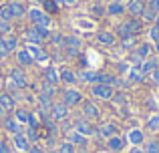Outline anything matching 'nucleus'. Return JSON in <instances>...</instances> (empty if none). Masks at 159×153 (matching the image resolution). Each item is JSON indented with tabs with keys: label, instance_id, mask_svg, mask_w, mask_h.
I'll list each match as a JSON object with an SVG mask.
<instances>
[{
	"label": "nucleus",
	"instance_id": "79ce46f5",
	"mask_svg": "<svg viewBox=\"0 0 159 153\" xmlns=\"http://www.w3.org/2000/svg\"><path fill=\"white\" fill-rule=\"evenodd\" d=\"M48 38H51V43H52V44H62V40H65V36L57 34V32H51V34H48Z\"/></svg>",
	"mask_w": 159,
	"mask_h": 153
},
{
	"label": "nucleus",
	"instance_id": "0eeeda50",
	"mask_svg": "<svg viewBox=\"0 0 159 153\" xmlns=\"http://www.w3.org/2000/svg\"><path fill=\"white\" fill-rule=\"evenodd\" d=\"M75 131H79L81 135H85V137H91V135H95V129L93 125L89 123V119H75Z\"/></svg>",
	"mask_w": 159,
	"mask_h": 153
},
{
	"label": "nucleus",
	"instance_id": "09e8293b",
	"mask_svg": "<svg viewBox=\"0 0 159 153\" xmlns=\"http://www.w3.org/2000/svg\"><path fill=\"white\" fill-rule=\"evenodd\" d=\"M113 101H117L119 105H125V95H113Z\"/></svg>",
	"mask_w": 159,
	"mask_h": 153
},
{
	"label": "nucleus",
	"instance_id": "39448f33",
	"mask_svg": "<svg viewBox=\"0 0 159 153\" xmlns=\"http://www.w3.org/2000/svg\"><path fill=\"white\" fill-rule=\"evenodd\" d=\"M51 117H52V121H65V119L69 117V107H66L62 101L61 103H52Z\"/></svg>",
	"mask_w": 159,
	"mask_h": 153
},
{
	"label": "nucleus",
	"instance_id": "c03bdc74",
	"mask_svg": "<svg viewBox=\"0 0 159 153\" xmlns=\"http://www.w3.org/2000/svg\"><path fill=\"white\" fill-rule=\"evenodd\" d=\"M149 77H151V81H153V83H155V85L159 87V67H157V69H153Z\"/></svg>",
	"mask_w": 159,
	"mask_h": 153
},
{
	"label": "nucleus",
	"instance_id": "603ef678",
	"mask_svg": "<svg viewBox=\"0 0 159 153\" xmlns=\"http://www.w3.org/2000/svg\"><path fill=\"white\" fill-rule=\"evenodd\" d=\"M62 4H65V6H75V4H77V0H61Z\"/></svg>",
	"mask_w": 159,
	"mask_h": 153
},
{
	"label": "nucleus",
	"instance_id": "4be33fe9",
	"mask_svg": "<svg viewBox=\"0 0 159 153\" xmlns=\"http://www.w3.org/2000/svg\"><path fill=\"white\" fill-rule=\"evenodd\" d=\"M115 36L117 38H127V36H135L131 32V28H129V24H127V20H125V22H121V24H117V28H115Z\"/></svg>",
	"mask_w": 159,
	"mask_h": 153
},
{
	"label": "nucleus",
	"instance_id": "a878e982",
	"mask_svg": "<svg viewBox=\"0 0 159 153\" xmlns=\"http://www.w3.org/2000/svg\"><path fill=\"white\" fill-rule=\"evenodd\" d=\"M16 59H18V63L22 65V67H28V65L34 63V59L30 56V52H28L26 48H24V51H18V52H16Z\"/></svg>",
	"mask_w": 159,
	"mask_h": 153
},
{
	"label": "nucleus",
	"instance_id": "2eb2a0df",
	"mask_svg": "<svg viewBox=\"0 0 159 153\" xmlns=\"http://www.w3.org/2000/svg\"><path fill=\"white\" fill-rule=\"evenodd\" d=\"M10 81L14 83V87H18V89H24V87H26V77H24V73L20 71V69H12L10 71Z\"/></svg>",
	"mask_w": 159,
	"mask_h": 153
},
{
	"label": "nucleus",
	"instance_id": "ea45409f",
	"mask_svg": "<svg viewBox=\"0 0 159 153\" xmlns=\"http://www.w3.org/2000/svg\"><path fill=\"white\" fill-rule=\"evenodd\" d=\"M0 18H2V20H14V18H12V14H10L8 4H6V6H0Z\"/></svg>",
	"mask_w": 159,
	"mask_h": 153
},
{
	"label": "nucleus",
	"instance_id": "6e6552de",
	"mask_svg": "<svg viewBox=\"0 0 159 153\" xmlns=\"http://www.w3.org/2000/svg\"><path fill=\"white\" fill-rule=\"evenodd\" d=\"M83 117L85 119H99V107L93 101H83Z\"/></svg>",
	"mask_w": 159,
	"mask_h": 153
},
{
	"label": "nucleus",
	"instance_id": "58836bf2",
	"mask_svg": "<svg viewBox=\"0 0 159 153\" xmlns=\"http://www.w3.org/2000/svg\"><path fill=\"white\" fill-rule=\"evenodd\" d=\"M121 44H123L125 48H135L137 47V36H127V38L121 40Z\"/></svg>",
	"mask_w": 159,
	"mask_h": 153
},
{
	"label": "nucleus",
	"instance_id": "bb28decb",
	"mask_svg": "<svg viewBox=\"0 0 159 153\" xmlns=\"http://www.w3.org/2000/svg\"><path fill=\"white\" fill-rule=\"evenodd\" d=\"M143 73H141V69L139 67H131L129 69V73H127V79H129V83H141L143 81Z\"/></svg>",
	"mask_w": 159,
	"mask_h": 153
},
{
	"label": "nucleus",
	"instance_id": "9b49d317",
	"mask_svg": "<svg viewBox=\"0 0 159 153\" xmlns=\"http://www.w3.org/2000/svg\"><path fill=\"white\" fill-rule=\"evenodd\" d=\"M127 139H129V143H131L133 147H139V145H143V143H145V135H143V131H141V129H131L127 133Z\"/></svg>",
	"mask_w": 159,
	"mask_h": 153
},
{
	"label": "nucleus",
	"instance_id": "4468645a",
	"mask_svg": "<svg viewBox=\"0 0 159 153\" xmlns=\"http://www.w3.org/2000/svg\"><path fill=\"white\" fill-rule=\"evenodd\" d=\"M97 77H99V73H97V71H89V69L77 73V81H81V83H91V85H95V83H97Z\"/></svg>",
	"mask_w": 159,
	"mask_h": 153
},
{
	"label": "nucleus",
	"instance_id": "a18cd8bd",
	"mask_svg": "<svg viewBox=\"0 0 159 153\" xmlns=\"http://www.w3.org/2000/svg\"><path fill=\"white\" fill-rule=\"evenodd\" d=\"M147 8H151V10H155V12H159V0H149Z\"/></svg>",
	"mask_w": 159,
	"mask_h": 153
},
{
	"label": "nucleus",
	"instance_id": "de8ad7c7",
	"mask_svg": "<svg viewBox=\"0 0 159 153\" xmlns=\"http://www.w3.org/2000/svg\"><path fill=\"white\" fill-rule=\"evenodd\" d=\"M0 153H10V147L6 141H0Z\"/></svg>",
	"mask_w": 159,
	"mask_h": 153
},
{
	"label": "nucleus",
	"instance_id": "bf43d9fd",
	"mask_svg": "<svg viewBox=\"0 0 159 153\" xmlns=\"http://www.w3.org/2000/svg\"><path fill=\"white\" fill-rule=\"evenodd\" d=\"M16 153H24V151H16Z\"/></svg>",
	"mask_w": 159,
	"mask_h": 153
},
{
	"label": "nucleus",
	"instance_id": "393cba45",
	"mask_svg": "<svg viewBox=\"0 0 159 153\" xmlns=\"http://www.w3.org/2000/svg\"><path fill=\"white\" fill-rule=\"evenodd\" d=\"M139 69H141V73H143V75H151L153 69H157V59H153V56L145 59V61H143V65H141Z\"/></svg>",
	"mask_w": 159,
	"mask_h": 153
},
{
	"label": "nucleus",
	"instance_id": "aec40b11",
	"mask_svg": "<svg viewBox=\"0 0 159 153\" xmlns=\"http://www.w3.org/2000/svg\"><path fill=\"white\" fill-rule=\"evenodd\" d=\"M0 109L6 113V111H14V97L8 93H2L0 95Z\"/></svg>",
	"mask_w": 159,
	"mask_h": 153
},
{
	"label": "nucleus",
	"instance_id": "7c9ffc66",
	"mask_svg": "<svg viewBox=\"0 0 159 153\" xmlns=\"http://www.w3.org/2000/svg\"><path fill=\"white\" fill-rule=\"evenodd\" d=\"M28 115H30V113H28L26 109H14V119L18 123H26L28 121Z\"/></svg>",
	"mask_w": 159,
	"mask_h": 153
},
{
	"label": "nucleus",
	"instance_id": "a19ab883",
	"mask_svg": "<svg viewBox=\"0 0 159 153\" xmlns=\"http://www.w3.org/2000/svg\"><path fill=\"white\" fill-rule=\"evenodd\" d=\"M8 55H10V51L6 47V40H4V36H0V56H8Z\"/></svg>",
	"mask_w": 159,
	"mask_h": 153
},
{
	"label": "nucleus",
	"instance_id": "f8f14e48",
	"mask_svg": "<svg viewBox=\"0 0 159 153\" xmlns=\"http://www.w3.org/2000/svg\"><path fill=\"white\" fill-rule=\"evenodd\" d=\"M97 40L101 44H105V47H113L115 40H117V36H115V32H111V30H99L97 32Z\"/></svg>",
	"mask_w": 159,
	"mask_h": 153
},
{
	"label": "nucleus",
	"instance_id": "423d86ee",
	"mask_svg": "<svg viewBox=\"0 0 159 153\" xmlns=\"http://www.w3.org/2000/svg\"><path fill=\"white\" fill-rule=\"evenodd\" d=\"M145 6H147V4H145L143 0H129V2L125 4L127 12H129L131 16H135V18H141V14H143Z\"/></svg>",
	"mask_w": 159,
	"mask_h": 153
},
{
	"label": "nucleus",
	"instance_id": "6ab92c4d",
	"mask_svg": "<svg viewBox=\"0 0 159 153\" xmlns=\"http://www.w3.org/2000/svg\"><path fill=\"white\" fill-rule=\"evenodd\" d=\"M4 129H6L8 133H12V135L22 133V129H20V123L16 121L14 117H6V119H4Z\"/></svg>",
	"mask_w": 159,
	"mask_h": 153
},
{
	"label": "nucleus",
	"instance_id": "b1692460",
	"mask_svg": "<svg viewBox=\"0 0 159 153\" xmlns=\"http://www.w3.org/2000/svg\"><path fill=\"white\" fill-rule=\"evenodd\" d=\"M26 51L30 52V56H32L34 61H47V52H44L43 48L39 47V44H30V47H28Z\"/></svg>",
	"mask_w": 159,
	"mask_h": 153
},
{
	"label": "nucleus",
	"instance_id": "f03ea898",
	"mask_svg": "<svg viewBox=\"0 0 159 153\" xmlns=\"http://www.w3.org/2000/svg\"><path fill=\"white\" fill-rule=\"evenodd\" d=\"M28 18L32 20V24L34 26H40V28H48L51 26V18L47 16V12L40 10V8H30V10H26Z\"/></svg>",
	"mask_w": 159,
	"mask_h": 153
},
{
	"label": "nucleus",
	"instance_id": "052dcab7",
	"mask_svg": "<svg viewBox=\"0 0 159 153\" xmlns=\"http://www.w3.org/2000/svg\"><path fill=\"white\" fill-rule=\"evenodd\" d=\"M157 97H159V93H157Z\"/></svg>",
	"mask_w": 159,
	"mask_h": 153
},
{
	"label": "nucleus",
	"instance_id": "49530a36",
	"mask_svg": "<svg viewBox=\"0 0 159 153\" xmlns=\"http://www.w3.org/2000/svg\"><path fill=\"white\" fill-rule=\"evenodd\" d=\"M129 69H131L129 63H119V73H129Z\"/></svg>",
	"mask_w": 159,
	"mask_h": 153
},
{
	"label": "nucleus",
	"instance_id": "ddd939ff",
	"mask_svg": "<svg viewBox=\"0 0 159 153\" xmlns=\"http://www.w3.org/2000/svg\"><path fill=\"white\" fill-rule=\"evenodd\" d=\"M66 141L73 143V145H79V147H85L87 145V137H85V135H81L79 131H75V129H70L69 133H66Z\"/></svg>",
	"mask_w": 159,
	"mask_h": 153
},
{
	"label": "nucleus",
	"instance_id": "3c124183",
	"mask_svg": "<svg viewBox=\"0 0 159 153\" xmlns=\"http://www.w3.org/2000/svg\"><path fill=\"white\" fill-rule=\"evenodd\" d=\"M127 153H145V151H143V147H131Z\"/></svg>",
	"mask_w": 159,
	"mask_h": 153
},
{
	"label": "nucleus",
	"instance_id": "5701e85b",
	"mask_svg": "<svg viewBox=\"0 0 159 153\" xmlns=\"http://www.w3.org/2000/svg\"><path fill=\"white\" fill-rule=\"evenodd\" d=\"M58 79H61L62 83H69V85H73V83H77V73L65 67V69H61V73H58Z\"/></svg>",
	"mask_w": 159,
	"mask_h": 153
},
{
	"label": "nucleus",
	"instance_id": "f257e3e1",
	"mask_svg": "<svg viewBox=\"0 0 159 153\" xmlns=\"http://www.w3.org/2000/svg\"><path fill=\"white\" fill-rule=\"evenodd\" d=\"M48 34H51L48 28H40V26H34V24H32L30 28L24 30V40H28L30 44H40L44 38H48Z\"/></svg>",
	"mask_w": 159,
	"mask_h": 153
},
{
	"label": "nucleus",
	"instance_id": "f704fd0d",
	"mask_svg": "<svg viewBox=\"0 0 159 153\" xmlns=\"http://www.w3.org/2000/svg\"><path fill=\"white\" fill-rule=\"evenodd\" d=\"M10 30H12V24H10V20H2L0 18V36H6V34H10Z\"/></svg>",
	"mask_w": 159,
	"mask_h": 153
},
{
	"label": "nucleus",
	"instance_id": "c756f323",
	"mask_svg": "<svg viewBox=\"0 0 159 153\" xmlns=\"http://www.w3.org/2000/svg\"><path fill=\"white\" fill-rule=\"evenodd\" d=\"M147 129L159 131V113H151V117L147 119Z\"/></svg>",
	"mask_w": 159,
	"mask_h": 153
},
{
	"label": "nucleus",
	"instance_id": "20e7f679",
	"mask_svg": "<svg viewBox=\"0 0 159 153\" xmlns=\"http://www.w3.org/2000/svg\"><path fill=\"white\" fill-rule=\"evenodd\" d=\"M113 95H115V91H113L111 85H103V83H95L93 85V97L109 101V99H113Z\"/></svg>",
	"mask_w": 159,
	"mask_h": 153
},
{
	"label": "nucleus",
	"instance_id": "f3484780",
	"mask_svg": "<svg viewBox=\"0 0 159 153\" xmlns=\"http://www.w3.org/2000/svg\"><path fill=\"white\" fill-rule=\"evenodd\" d=\"M14 145L18 151H24V153H28V149H30V141H28V137L24 133L14 135Z\"/></svg>",
	"mask_w": 159,
	"mask_h": 153
},
{
	"label": "nucleus",
	"instance_id": "a211bd4d",
	"mask_svg": "<svg viewBox=\"0 0 159 153\" xmlns=\"http://www.w3.org/2000/svg\"><path fill=\"white\" fill-rule=\"evenodd\" d=\"M117 125H113V123H103L101 127H99V137H105V139H109V137H113V135H117Z\"/></svg>",
	"mask_w": 159,
	"mask_h": 153
},
{
	"label": "nucleus",
	"instance_id": "864d4df0",
	"mask_svg": "<svg viewBox=\"0 0 159 153\" xmlns=\"http://www.w3.org/2000/svg\"><path fill=\"white\" fill-rule=\"evenodd\" d=\"M28 153H44V151L40 149V147H36V145H34V147H30V149H28Z\"/></svg>",
	"mask_w": 159,
	"mask_h": 153
},
{
	"label": "nucleus",
	"instance_id": "6e6d98bb",
	"mask_svg": "<svg viewBox=\"0 0 159 153\" xmlns=\"http://www.w3.org/2000/svg\"><path fill=\"white\" fill-rule=\"evenodd\" d=\"M153 47H155V52L159 55V40H157V43H153Z\"/></svg>",
	"mask_w": 159,
	"mask_h": 153
},
{
	"label": "nucleus",
	"instance_id": "4c0bfd02",
	"mask_svg": "<svg viewBox=\"0 0 159 153\" xmlns=\"http://www.w3.org/2000/svg\"><path fill=\"white\" fill-rule=\"evenodd\" d=\"M39 103H40V107H43V109H51V107H52L51 97H47V95H43V93L39 95Z\"/></svg>",
	"mask_w": 159,
	"mask_h": 153
},
{
	"label": "nucleus",
	"instance_id": "4d7b16f0",
	"mask_svg": "<svg viewBox=\"0 0 159 153\" xmlns=\"http://www.w3.org/2000/svg\"><path fill=\"white\" fill-rule=\"evenodd\" d=\"M153 24H157V26H159V12L155 14V22H153Z\"/></svg>",
	"mask_w": 159,
	"mask_h": 153
},
{
	"label": "nucleus",
	"instance_id": "5fc2aeb1",
	"mask_svg": "<svg viewBox=\"0 0 159 153\" xmlns=\"http://www.w3.org/2000/svg\"><path fill=\"white\" fill-rule=\"evenodd\" d=\"M77 153H89V149H87V147H81V149H79Z\"/></svg>",
	"mask_w": 159,
	"mask_h": 153
},
{
	"label": "nucleus",
	"instance_id": "cd10ccee",
	"mask_svg": "<svg viewBox=\"0 0 159 153\" xmlns=\"http://www.w3.org/2000/svg\"><path fill=\"white\" fill-rule=\"evenodd\" d=\"M44 81H47V83H51V85H57V83H61V79H58V73H57V69L48 67L47 71H44Z\"/></svg>",
	"mask_w": 159,
	"mask_h": 153
},
{
	"label": "nucleus",
	"instance_id": "72a5a7b5",
	"mask_svg": "<svg viewBox=\"0 0 159 153\" xmlns=\"http://www.w3.org/2000/svg\"><path fill=\"white\" fill-rule=\"evenodd\" d=\"M147 34H149V40H151V43H157L159 40V26L157 24H151L149 30H147Z\"/></svg>",
	"mask_w": 159,
	"mask_h": 153
},
{
	"label": "nucleus",
	"instance_id": "c9c22d12",
	"mask_svg": "<svg viewBox=\"0 0 159 153\" xmlns=\"http://www.w3.org/2000/svg\"><path fill=\"white\" fill-rule=\"evenodd\" d=\"M40 93H43V95H47V97H54V93H57V91H54V85H51V83H47V81H44L43 83V91H40Z\"/></svg>",
	"mask_w": 159,
	"mask_h": 153
},
{
	"label": "nucleus",
	"instance_id": "2f4dec72",
	"mask_svg": "<svg viewBox=\"0 0 159 153\" xmlns=\"http://www.w3.org/2000/svg\"><path fill=\"white\" fill-rule=\"evenodd\" d=\"M4 40H6L8 51L14 52V51H16V47H18V40H16V36H14V34H6V36H4Z\"/></svg>",
	"mask_w": 159,
	"mask_h": 153
},
{
	"label": "nucleus",
	"instance_id": "c85d7f7f",
	"mask_svg": "<svg viewBox=\"0 0 159 153\" xmlns=\"http://www.w3.org/2000/svg\"><path fill=\"white\" fill-rule=\"evenodd\" d=\"M143 151L145 153H159V141H157V139H149V141L145 143Z\"/></svg>",
	"mask_w": 159,
	"mask_h": 153
},
{
	"label": "nucleus",
	"instance_id": "473e14b6",
	"mask_svg": "<svg viewBox=\"0 0 159 153\" xmlns=\"http://www.w3.org/2000/svg\"><path fill=\"white\" fill-rule=\"evenodd\" d=\"M155 14H157L155 10H151V8L145 6V10H143V14H141V18H143L145 22H155Z\"/></svg>",
	"mask_w": 159,
	"mask_h": 153
},
{
	"label": "nucleus",
	"instance_id": "7ed1b4c3",
	"mask_svg": "<svg viewBox=\"0 0 159 153\" xmlns=\"http://www.w3.org/2000/svg\"><path fill=\"white\" fill-rule=\"evenodd\" d=\"M62 103L66 107H75V105H81L83 103V93L77 89H65L62 93Z\"/></svg>",
	"mask_w": 159,
	"mask_h": 153
},
{
	"label": "nucleus",
	"instance_id": "412c9836",
	"mask_svg": "<svg viewBox=\"0 0 159 153\" xmlns=\"http://www.w3.org/2000/svg\"><path fill=\"white\" fill-rule=\"evenodd\" d=\"M8 8H10V14H12V18H22L24 14H26V8H24V4L22 2H10L8 4Z\"/></svg>",
	"mask_w": 159,
	"mask_h": 153
},
{
	"label": "nucleus",
	"instance_id": "13d9d810",
	"mask_svg": "<svg viewBox=\"0 0 159 153\" xmlns=\"http://www.w3.org/2000/svg\"><path fill=\"white\" fill-rule=\"evenodd\" d=\"M111 2H123V0H111Z\"/></svg>",
	"mask_w": 159,
	"mask_h": 153
},
{
	"label": "nucleus",
	"instance_id": "dca6fc26",
	"mask_svg": "<svg viewBox=\"0 0 159 153\" xmlns=\"http://www.w3.org/2000/svg\"><path fill=\"white\" fill-rule=\"evenodd\" d=\"M105 10H107L109 16H121V14H125V12H127V8H125L123 2H109Z\"/></svg>",
	"mask_w": 159,
	"mask_h": 153
},
{
	"label": "nucleus",
	"instance_id": "e433bc0d",
	"mask_svg": "<svg viewBox=\"0 0 159 153\" xmlns=\"http://www.w3.org/2000/svg\"><path fill=\"white\" fill-rule=\"evenodd\" d=\"M58 153H77V151H75V145H73V143L65 141V143H61V145H58Z\"/></svg>",
	"mask_w": 159,
	"mask_h": 153
},
{
	"label": "nucleus",
	"instance_id": "1a4fd4ad",
	"mask_svg": "<svg viewBox=\"0 0 159 153\" xmlns=\"http://www.w3.org/2000/svg\"><path fill=\"white\" fill-rule=\"evenodd\" d=\"M107 147H109V151H113V153H121L125 149V139L119 137V135H113V137L107 139Z\"/></svg>",
	"mask_w": 159,
	"mask_h": 153
},
{
	"label": "nucleus",
	"instance_id": "37998d69",
	"mask_svg": "<svg viewBox=\"0 0 159 153\" xmlns=\"http://www.w3.org/2000/svg\"><path fill=\"white\" fill-rule=\"evenodd\" d=\"M43 2H44V8H47V10H51V12H57L58 10V6H57L54 0H43Z\"/></svg>",
	"mask_w": 159,
	"mask_h": 153
},
{
	"label": "nucleus",
	"instance_id": "9d476101",
	"mask_svg": "<svg viewBox=\"0 0 159 153\" xmlns=\"http://www.w3.org/2000/svg\"><path fill=\"white\" fill-rule=\"evenodd\" d=\"M151 52H153V47H151L149 43H141V44H137V47L133 48V55L139 56L141 61L149 59V56H151Z\"/></svg>",
	"mask_w": 159,
	"mask_h": 153
},
{
	"label": "nucleus",
	"instance_id": "8fccbe9b",
	"mask_svg": "<svg viewBox=\"0 0 159 153\" xmlns=\"http://www.w3.org/2000/svg\"><path fill=\"white\" fill-rule=\"evenodd\" d=\"M103 12H107L103 6H99V4H95V8H93V14H103Z\"/></svg>",
	"mask_w": 159,
	"mask_h": 153
}]
</instances>
